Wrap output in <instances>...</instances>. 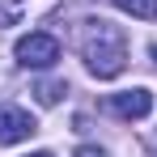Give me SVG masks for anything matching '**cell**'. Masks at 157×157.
Segmentation results:
<instances>
[{
  "label": "cell",
  "mask_w": 157,
  "mask_h": 157,
  "mask_svg": "<svg viewBox=\"0 0 157 157\" xmlns=\"http://www.w3.org/2000/svg\"><path fill=\"white\" fill-rule=\"evenodd\" d=\"M34 94H38L43 106H55L64 94H68V85H64V81H43V85H34Z\"/></svg>",
  "instance_id": "6"
},
{
  "label": "cell",
  "mask_w": 157,
  "mask_h": 157,
  "mask_svg": "<svg viewBox=\"0 0 157 157\" xmlns=\"http://www.w3.org/2000/svg\"><path fill=\"white\" fill-rule=\"evenodd\" d=\"M123 13L140 17V21H157V0H115Z\"/></svg>",
  "instance_id": "5"
},
{
  "label": "cell",
  "mask_w": 157,
  "mask_h": 157,
  "mask_svg": "<svg viewBox=\"0 0 157 157\" xmlns=\"http://www.w3.org/2000/svg\"><path fill=\"white\" fill-rule=\"evenodd\" d=\"M77 157H106V153H102V149H94V144H81Z\"/></svg>",
  "instance_id": "7"
},
{
  "label": "cell",
  "mask_w": 157,
  "mask_h": 157,
  "mask_svg": "<svg viewBox=\"0 0 157 157\" xmlns=\"http://www.w3.org/2000/svg\"><path fill=\"white\" fill-rule=\"evenodd\" d=\"M81 59H85V68L94 77H102V81L119 77L128 68V38H123V30L102 21V17L81 21Z\"/></svg>",
  "instance_id": "1"
},
{
  "label": "cell",
  "mask_w": 157,
  "mask_h": 157,
  "mask_svg": "<svg viewBox=\"0 0 157 157\" xmlns=\"http://www.w3.org/2000/svg\"><path fill=\"white\" fill-rule=\"evenodd\" d=\"M30 157H51V153H30Z\"/></svg>",
  "instance_id": "9"
},
{
  "label": "cell",
  "mask_w": 157,
  "mask_h": 157,
  "mask_svg": "<svg viewBox=\"0 0 157 157\" xmlns=\"http://www.w3.org/2000/svg\"><path fill=\"white\" fill-rule=\"evenodd\" d=\"M106 106H110L119 119H144V115L153 110V94H149V89H123V94H115Z\"/></svg>",
  "instance_id": "4"
},
{
  "label": "cell",
  "mask_w": 157,
  "mask_h": 157,
  "mask_svg": "<svg viewBox=\"0 0 157 157\" xmlns=\"http://www.w3.org/2000/svg\"><path fill=\"white\" fill-rule=\"evenodd\" d=\"M0 21H4V26H13V21H17V13H13V9H0Z\"/></svg>",
  "instance_id": "8"
},
{
  "label": "cell",
  "mask_w": 157,
  "mask_h": 157,
  "mask_svg": "<svg viewBox=\"0 0 157 157\" xmlns=\"http://www.w3.org/2000/svg\"><path fill=\"white\" fill-rule=\"evenodd\" d=\"M153 59H157V47H153Z\"/></svg>",
  "instance_id": "10"
},
{
  "label": "cell",
  "mask_w": 157,
  "mask_h": 157,
  "mask_svg": "<svg viewBox=\"0 0 157 157\" xmlns=\"http://www.w3.org/2000/svg\"><path fill=\"white\" fill-rule=\"evenodd\" d=\"M13 55H17L21 68H51L55 59H59V38L34 30V34H26V38H17V51Z\"/></svg>",
  "instance_id": "2"
},
{
  "label": "cell",
  "mask_w": 157,
  "mask_h": 157,
  "mask_svg": "<svg viewBox=\"0 0 157 157\" xmlns=\"http://www.w3.org/2000/svg\"><path fill=\"white\" fill-rule=\"evenodd\" d=\"M34 132H38V123H34L30 110H21V106H13V102L0 106V144H21Z\"/></svg>",
  "instance_id": "3"
}]
</instances>
